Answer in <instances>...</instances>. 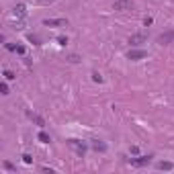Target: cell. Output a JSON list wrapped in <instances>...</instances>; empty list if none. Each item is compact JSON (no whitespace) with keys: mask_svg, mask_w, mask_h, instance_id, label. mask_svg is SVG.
Instances as JSON below:
<instances>
[{"mask_svg":"<svg viewBox=\"0 0 174 174\" xmlns=\"http://www.w3.org/2000/svg\"><path fill=\"white\" fill-rule=\"evenodd\" d=\"M152 162V156H139V158H131V164L137 166V168H144Z\"/></svg>","mask_w":174,"mask_h":174,"instance_id":"7a4b0ae2","label":"cell"},{"mask_svg":"<svg viewBox=\"0 0 174 174\" xmlns=\"http://www.w3.org/2000/svg\"><path fill=\"white\" fill-rule=\"evenodd\" d=\"M144 25H145V27L152 25V16H145V19H144Z\"/></svg>","mask_w":174,"mask_h":174,"instance_id":"7402d4cb","label":"cell"},{"mask_svg":"<svg viewBox=\"0 0 174 174\" xmlns=\"http://www.w3.org/2000/svg\"><path fill=\"white\" fill-rule=\"evenodd\" d=\"M6 49L8 51H16V45L15 43H6Z\"/></svg>","mask_w":174,"mask_h":174,"instance_id":"ac0fdd59","label":"cell"},{"mask_svg":"<svg viewBox=\"0 0 174 174\" xmlns=\"http://www.w3.org/2000/svg\"><path fill=\"white\" fill-rule=\"evenodd\" d=\"M92 80H94V82H103V78H100L98 72H92Z\"/></svg>","mask_w":174,"mask_h":174,"instance_id":"e0dca14e","label":"cell"},{"mask_svg":"<svg viewBox=\"0 0 174 174\" xmlns=\"http://www.w3.org/2000/svg\"><path fill=\"white\" fill-rule=\"evenodd\" d=\"M16 53H21V55H25V47H23V45H16Z\"/></svg>","mask_w":174,"mask_h":174,"instance_id":"ffe728a7","label":"cell"},{"mask_svg":"<svg viewBox=\"0 0 174 174\" xmlns=\"http://www.w3.org/2000/svg\"><path fill=\"white\" fill-rule=\"evenodd\" d=\"M29 117H31V119H33V121H35V123H37V125H39V127H43V125H45V121L41 119L39 115H35V113H29Z\"/></svg>","mask_w":174,"mask_h":174,"instance_id":"8fae6325","label":"cell"},{"mask_svg":"<svg viewBox=\"0 0 174 174\" xmlns=\"http://www.w3.org/2000/svg\"><path fill=\"white\" fill-rule=\"evenodd\" d=\"M12 15L19 16V19H23V16L27 15V6H25V4H16L15 8H12Z\"/></svg>","mask_w":174,"mask_h":174,"instance_id":"52a82bcc","label":"cell"},{"mask_svg":"<svg viewBox=\"0 0 174 174\" xmlns=\"http://www.w3.org/2000/svg\"><path fill=\"white\" fill-rule=\"evenodd\" d=\"M4 78H6V80H15L16 76L12 74V72H10V70H4Z\"/></svg>","mask_w":174,"mask_h":174,"instance_id":"4fadbf2b","label":"cell"},{"mask_svg":"<svg viewBox=\"0 0 174 174\" xmlns=\"http://www.w3.org/2000/svg\"><path fill=\"white\" fill-rule=\"evenodd\" d=\"M68 145L76 152V156L84 158V154H86V144L84 141H80V139H68Z\"/></svg>","mask_w":174,"mask_h":174,"instance_id":"6da1fadb","label":"cell"},{"mask_svg":"<svg viewBox=\"0 0 174 174\" xmlns=\"http://www.w3.org/2000/svg\"><path fill=\"white\" fill-rule=\"evenodd\" d=\"M92 148H94L96 152H104V149H107V144H103V141L94 139V141H92Z\"/></svg>","mask_w":174,"mask_h":174,"instance_id":"9c48e42d","label":"cell"},{"mask_svg":"<svg viewBox=\"0 0 174 174\" xmlns=\"http://www.w3.org/2000/svg\"><path fill=\"white\" fill-rule=\"evenodd\" d=\"M43 2H47V0H43Z\"/></svg>","mask_w":174,"mask_h":174,"instance_id":"603a6c76","label":"cell"},{"mask_svg":"<svg viewBox=\"0 0 174 174\" xmlns=\"http://www.w3.org/2000/svg\"><path fill=\"white\" fill-rule=\"evenodd\" d=\"M144 41H145V35L144 33H137V35H131V37H129V43L131 45H141Z\"/></svg>","mask_w":174,"mask_h":174,"instance_id":"ba28073f","label":"cell"},{"mask_svg":"<svg viewBox=\"0 0 174 174\" xmlns=\"http://www.w3.org/2000/svg\"><path fill=\"white\" fill-rule=\"evenodd\" d=\"M37 139H39L41 144H49L51 139H49V135L45 133V131H39V135H37Z\"/></svg>","mask_w":174,"mask_h":174,"instance_id":"30bf717a","label":"cell"},{"mask_svg":"<svg viewBox=\"0 0 174 174\" xmlns=\"http://www.w3.org/2000/svg\"><path fill=\"white\" fill-rule=\"evenodd\" d=\"M29 39H31V41H33V43H35V45H39V37H35V35H29Z\"/></svg>","mask_w":174,"mask_h":174,"instance_id":"44dd1931","label":"cell"},{"mask_svg":"<svg viewBox=\"0 0 174 174\" xmlns=\"http://www.w3.org/2000/svg\"><path fill=\"white\" fill-rule=\"evenodd\" d=\"M57 43H60V45H66V43H68V37H57Z\"/></svg>","mask_w":174,"mask_h":174,"instance_id":"d6986e66","label":"cell"},{"mask_svg":"<svg viewBox=\"0 0 174 174\" xmlns=\"http://www.w3.org/2000/svg\"><path fill=\"white\" fill-rule=\"evenodd\" d=\"M23 162H25V164H31V162H33V158H31L29 154H23Z\"/></svg>","mask_w":174,"mask_h":174,"instance_id":"2e32d148","label":"cell"},{"mask_svg":"<svg viewBox=\"0 0 174 174\" xmlns=\"http://www.w3.org/2000/svg\"><path fill=\"white\" fill-rule=\"evenodd\" d=\"M129 8H133L131 0H117L115 2V10H129Z\"/></svg>","mask_w":174,"mask_h":174,"instance_id":"5b68a950","label":"cell"},{"mask_svg":"<svg viewBox=\"0 0 174 174\" xmlns=\"http://www.w3.org/2000/svg\"><path fill=\"white\" fill-rule=\"evenodd\" d=\"M68 62H72V64H78V62H80V57H78L76 53H72V55L68 57Z\"/></svg>","mask_w":174,"mask_h":174,"instance_id":"5bb4252c","label":"cell"},{"mask_svg":"<svg viewBox=\"0 0 174 174\" xmlns=\"http://www.w3.org/2000/svg\"><path fill=\"white\" fill-rule=\"evenodd\" d=\"M170 41H174V31H168V33H162V35L158 37V43H162V45L170 43Z\"/></svg>","mask_w":174,"mask_h":174,"instance_id":"8992f818","label":"cell"},{"mask_svg":"<svg viewBox=\"0 0 174 174\" xmlns=\"http://www.w3.org/2000/svg\"><path fill=\"white\" fill-rule=\"evenodd\" d=\"M158 168H160V170H172V168H174V164H172V162H160Z\"/></svg>","mask_w":174,"mask_h":174,"instance_id":"7c38bea8","label":"cell"},{"mask_svg":"<svg viewBox=\"0 0 174 174\" xmlns=\"http://www.w3.org/2000/svg\"><path fill=\"white\" fill-rule=\"evenodd\" d=\"M0 90H2V94H8V84L2 82V84H0Z\"/></svg>","mask_w":174,"mask_h":174,"instance_id":"9a60e30c","label":"cell"},{"mask_svg":"<svg viewBox=\"0 0 174 174\" xmlns=\"http://www.w3.org/2000/svg\"><path fill=\"white\" fill-rule=\"evenodd\" d=\"M145 55H148V53H145L144 49H131L129 53H127V60H131V62H137V60H144Z\"/></svg>","mask_w":174,"mask_h":174,"instance_id":"277c9868","label":"cell"},{"mask_svg":"<svg viewBox=\"0 0 174 174\" xmlns=\"http://www.w3.org/2000/svg\"><path fill=\"white\" fill-rule=\"evenodd\" d=\"M43 25L45 27H68V21L66 19H45Z\"/></svg>","mask_w":174,"mask_h":174,"instance_id":"3957f363","label":"cell"}]
</instances>
